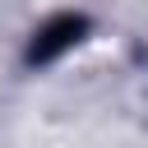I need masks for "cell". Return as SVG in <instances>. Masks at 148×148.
I'll return each instance as SVG.
<instances>
[{
  "mask_svg": "<svg viewBox=\"0 0 148 148\" xmlns=\"http://www.w3.org/2000/svg\"><path fill=\"white\" fill-rule=\"evenodd\" d=\"M79 32H83V18H74V14H60V18H51V23L37 32V42H32L28 60H51L56 51L74 46V42H79Z\"/></svg>",
  "mask_w": 148,
  "mask_h": 148,
  "instance_id": "cell-1",
  "label": "cell"
}]
</instances>
